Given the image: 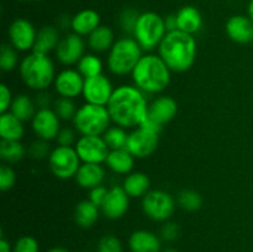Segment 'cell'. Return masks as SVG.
Masks as SVG:
<instances>
[{
	"mask_svg": "<svg viewBox=\"0 0 253 252\" xmlns=\"http://www.w3.org/2000/svg\"><path fill=\"white\" fill-rule=\"evenodd\" d=\"M108 193H109L108 188L104 187L103 184L98 185V187H95V188H93V189L89 190L88 199L90 200L93 204H95L96 207L100 208L101 205H103V203H104V200H105Z\"/></svg>",
	"mask_w": 253,
	"mask_h": 252,
	"instance_id": "f6af8a7d",
	"label": "cell"
},
{
	"mask_svg": "<svg viewBox=\"0 0 253 252\" xmlns=\"http://www.w3.org/2000/svg\"><path fill=\"white\" fill-rule=\"evenodd\" d=\"M59 41H61V39H59L58 29L47 25V26L41 27L37 31L36 41H35L32 52L48 56L49 52H54V49L58 46Z\"/></svg>",
	"mask_w": 253,
	"mask_h": 252,
	"instance_id": "cb8c5ba5",
	"label": "cell"
},
{
	"mask_svg": "<svg viewBox=\"0 0 253 252\" xmlns=\"http://www.w3.org/2000/svg\"><path fill=\"white\" fill-rule=\"evenodd\" d=\"M170 69L160 56L143 54L131 73L135 86L143 94L162 93L170 83Z\"/></svg>",
	"mask_w": 253,
	"mask_h": 252,
	"instance_id": "3957f363",
	"label": "cell"
},
{
	"mask_svg": "<svg viewBox=\"0 0 253 252\" xmlns=\"http://www.w3.org/2000/svg\"><path fill=\"white\" fill-rule=\"evenodd\" d=\"M105 163L116 174H130L135 165V157L128 152L127 148L111 150Z\"/></svg>",
	"mask_w": 253,
	"mask_h": 252,
	"instance_id": "d4e9b609",
	"label": "cell"
},
{
	"mask_svg": "<svg viewBox=\"0 0 253 252\" xmlns=\"http://www.w3.org/2000/svg\"><path fill=\"white\" fill-rule=\"evenodd\" d=\"M163 252H178V251H177V250H174V249H167V250H165Z\"/></svg>",
	"mask_w": 253,
	"mask_h": 252,
	"instance_id": "816d5d0a",
	"label": "cell"
},
{
	"mask_svg": "<svg viewBox=\"0 0 253 252\" xmlns=\"http://www.w3.org/2000/svg\"><path fill=\"white\" fill-rule=\"evenodd\" d=\"M85 43L83 37L77 34H68L62 37L58 46L54 49L56 58L63 66H73L79 62V59L84 56Z\"/></svg>",
	"mask_w": 253,
	"mask_h": 252,
	"instance_id": "5bb4252c",
	"label": "cell"
},
{
	"mask_svg": "<svg viewBox=\"0 0 253 252\" xmlns=\"http://www.w3.org/2000/svg\"><path fill=\"white\" fill-rule=\"evenodd\" d=\"M58 146H66V147H72L76 145V132L71 127H61L58 135L56 137Z\"/></svg>",
	"mask_w": 253,
	"mask_h": 252,
	"instance_id": "b9f144b4",
	"label": "cell"
},
{
	"mask_svg": "<svg viewBox=\"0 0 253 252\" xmlns=\"http://www.w3.org/2000/svg\"><path fill=\"white\" fill-rule=\"evenodd\" d=\"M175 15H177V24L179 31H183L189 35H194L202 29V14H200V11L195 6H192V5L183 6Z\"/></svg>",
	"mask_w": 253,
	"mask_h": 252,
	"instance_id": "603a6c76",
	"label": "cell"
},
{
	"mask_svg": "<svg viewBox=\"0 0 253 252\" xmlns=\"http://www.w3.org/2000/svg\"><path fill=\"white\" fill-rule=\"evenodd\" d=\"M72 121L82 136H103L110 127L111 118L106 106L86 103L77 110Z\"/></svg>",
	"mask_w": 253,
	"mask_h": 252,
	"instance_id": "8992f818",
	"label": "cell"
},
{
	"mask_svg": "<svg viewBox=\"0 0 253 252\" xmlns=\"http://www.w3.org/2000/svg\"><path fill=\"white\" fill-rule=\"evenodd\" d=\"M37 31L34 25L26 19H16L9 27V41L19 52H27L35 46Z\"/></svg>",
	"mask_w": 253,
	"mask_h": 252,
	"instance_id": "9a60e30c",
	"label": "cell"
},
{
	"mask_svg": "<svg viewBox=\"0 0 253 252\" xmlns=\"http://www.w3.org/2000/svg\"><path fill=\"white\" fill-rule=\"evenodd\" d=\"M9 111L17 119H20L22 123H25V121L32 120L37 110L35 101L27 94H19L14 96Z\"/></svg>",
	"mask_w": 253,
	"mask_h": 252,
	"instance_id": "f546056e",
	"label": "cell"
},
{
	"mask_svg": "<svg viewBox=\"0 0 253 252\" xmlns=\"http://www.w3.org/2000/svg\"><path fill=\"white\" fill-rule=\"evenodd\" d=\"M59 121L61 120L52 109H39L31 120L32 131L37 136V138L46 141L56 140L61 130Z\"/></svg>",
	"mask_w": 253,
	"mask_h": 252,
	"instance_id": "e0dca14e",
	"label": "cell"
},
{
	"mask_svg": "<svg viewBox=\"0 0 253 252\" xmlns=\"http://www.w3.org/2000/svg\"><path fill=\"white\" fill-rule=\"evenodd\" d=\"M151 180L143 172H131L124 179L123 188L130 198H143L150 192Z\"/></svg>",
	"mask_w": 253,
	"mask_h": 252,
	"instance_id": "484cf974",
	"label": "cell"
},
{
	"mask_svg": "<svg viewBox=\"0 0 253 252\" xmlns=\"http://www.w3.org/2000/svg\"><path fill=\"white\" fill-rule=\"evenodd\" d=\"M226 34L236 43H250L253 41V21L245 15H234L226 22Z\"/></svg>",
	"mask_w": 253,
	"mask_h": 252,
	"instance_id": "d6986e66",
	"label": "cell"
},
{
	"mask_svg": "<svg viewBox=\"0 0 253 252\" xmlns=\"http://www.w3.org/2000/svg\"><path fill=\"white\" fill-rule=\"evenodd\" d=\"M114 90L115 89L113 88L110 79L101 73L99 76L85 79L82 95L84 96L86 103L106 106Z\"/></svg>",
	"mask_w": 253,
	"mask_h": 252,
	"instance_id": "4fadbf2b",
	"label": "cell"
},
{
	"mask_svg": "<svg viewBox=\"0 0 253 252\" xmlns=\"http://www.w3.org/2000/svg\"><path fill=\"white\" fill-rule=\"evenodd\" d=\"M40 245L32 236H22L15 242L12 252H39Z\"/></svg>",
	"mask_w": 253,
	"mask_h": 252,
	"instance_id": "60d3db41",
	"label": "cell"
},
{
	"mask_svg": "<svg viewBox=\"0 0 253 252\" xmlns=\"http://www.w3.org/2000/svg\"><path fill=\"white\" fill-rule=\"evenodd\" d=\"M179 236V226L173 221H165L162 229H161V237L165 241L172 242L175 241Z\"/></svg>",
	"mask_w": 253,
	"mask_h": 252,
	"instance_id": "7bdbcfd3",
	"label": "cell"
},
{
	"mask_svg": "<svg viewBox=\"0 0 253 252\" xmlns=\"http://www.w3.org/2000/svg\"><path fill=\"white\" fill-rule=\"evenodd\" d=\"M35 104H36V106H39L40 109L49 108V104H51V95H49L46 90L39 91Z\"/></svg>",
	"mask_w": 253,
	"mask_h": 252,
	"instance_id": "bcb514c9",
	"label": "cell"
},
{
	"mask_svg": "<svg viewBox=\"0 0 253 252\" xmlns=\"http://www.w3.org/2000/svg\"><path fill=\"white\" fill-rule=\"evenodd\" d=\"M131 252H161L158 236L148 230H137L128 239Z\"/></svg>",
	"mask_w": 253,
	"mask_h": 252,
	"instance_id": "7402d4cb",
	"label": "cell"
},
{
	"mask_svg": "<svg viewBox=\"0 0 253 252\" xmlns=\"http://www.w3.org/2000/svg\"><path fill=\"white\" fill-rule=\"evenodd\" d=\"M35 1H43V0H35Z\"/></svg>",
	"mask_w": 253,
	"mask_h": 252,
	"instance_id": "f5cc1de1",
	"label": "cell"
},
{
	"mask_svg": "<svg viewBox=\"0 0 253 252\" xmlns=\"http://www.w3.org/2000/svg\"><path fill=\"white\" fill-rule=\"evenodd\" d=\"M77 71L85 79L99 76L103 72V62L96 54L85 53L77 63Z\"/></svg>",
	"mask_w": 253,
	"mask_h": 252,
	"instance_id": "1f68e13d",
	"label": "cell"
},
{
	"mask_svg": "<svg viewBox=\"0 0 253 252\" xmlns=\"http://www.w3.org/2000/svg\"><path fill=\"white\" fill-rule=\"evenodd\" d=\"M165 25L167 32H172L178 30V24H177V15H168L165 19Z\"/></svg>",
	"mask_w": 253,
	"mask_h": 252,
	"instance_id": "7dc6e473",
	"label": "cell"
},
{
	"mask_svg": "<svg viewBox=\"0 0 253 252\" xmlns=\"http://www.w3.org/2000/svg\"><path fill=\"white\" fill-rule=\"evenodd\" d=\"M29 155L35 160H43V158L49 157L52 150L48 145V141L42 140V138H37L36 141L31 143V146L27 150Z\"/></svg>",
	"mask_w": 253,
	"mask_h": 252,
	"instance_id": "74e56055",
	"label": "cell"
},
{
	"mask_svg": "<svg viewBox=\"0 0 253 252\" xmlns=\"http://www.w3.org/2000/svg\"><path fill=\"white\" fill-rule=\"evenodd\" d=\"M143 49L133 37H123L115 41L108 54L109 71L115 76H127L132 73L141 59Z\"/></svg>",
	"mask_w": 253,
	"mask_h": 252,
	"instance_id": "5b68a950",
	"label": "cell"
},
{
	"mask_svg": "<svg viewBox=\"0 0 253 252\" xmlns=\"http://www.w3.org/2000/svg\"><path fill=\"white\" fill-rule=\"evenodd\" d=\"M0 252H11V246L7 242V240H5L2 236L0 239Z\"/></svg>",
	"mask_w": 253,
	"mask_h": 252,
	"instance_id": "c3c4849f",
	"label": "cell"
},
{
	"mask_svg": "<svg viewBox=\"0 0 253 252\" xmlns=\"http://www.w3.org/2000/svg\"><path fill=\"white\" fill-rule=\"evenodd\" d=\"M158 56L170 71L183 73L194 64L197 57V41L193 35L179 30L167 32L158 46Z\"/></svg>",
	"mask_w": 253,
	"mask_h": 252,
	"instance_id": "7a4b0ae2",
	"label": "cell"
},
{
	"mask_svg": "<svg viewBox=\"0 0 253 252\" xmlns=\"http://www.w3.org/2000/svg\"><path fill=\"white\" fill-rule=\"evenodd\" d=\"M81 158L74 147L57 146L52 150L48 157V166L51 172L59 179H69L76 177L79 167Z\"/></svg>",
	"mask_w": 253,
	"mask_h": 252,
	"instance_id": "ba28073f",
	"label": "cell"
},
{
	"mask_svg": "<svg viewBox=\"0 0 253 252\" xmlns=\"http://www.w3.org/2000/svg\"><path fill=\"white\" fill-rule=\"evenodd\" d=\"M252 42H253V41H252Z\"/></svg>",
	"mask_w": 253,
	"mask_h": 252,
	"instance_id": "db71d44e",
	"label": "cell"
},
{
	"mask_svg": "<svg viewBox=\"0 0 253 252\" xmlns=\"http://www.w3.org/2000/svg\"><path fill=\"white\" fill-rule=\"evenodd\" d=\"M53 110L56 113V115L59 118V120L68 121L73 120L78 109L76 108V104H74L73 99L59 96L57 100H54Z\"/></svg>",
	"mask_w": 253,
	"mask_h": 252,
	"instance_id": "e575fe53",
	"label": "cell"
},
{
	"mask_svg": "<svg viewBox=\"0 0 253 252\" xmlns=\"http://www.w3.org/2000/svg\"><path fill=\"white\" fill-rule=\"evenodd\" d=\"M86 43H88L89 48L96 53L110 51L113 44L115 43L113 30L105 25H100L98 29H95L89 35Z\"/></svg>",
	"mask_w": 253,
	"mask_h": 252,
	"instance_id": "83f0119b",
	"label": "cell"
},
{
	"mask_svg": "<svg viewBox=\"0 0 253 252\" xmlns=\"http://www.w3.org/2000/svg\"><path fill=\"white\" fill-rule=\"evenodd\" d=\"M103 138L110 151L121 150V148H126V146H127L128 133L121 126H110L104 132Z\"/></svg>",
	"mask_w": 253,
	"mask_h": 252,
	"instance_id": "d6a6232c",
	"label": "cell"
},
{
	"mask_svg": "<svg viewBox=\"0 0 253 252\" xmlns=\"http://www.w3.org/2000/svg\"><path fill=\"white\" fill-rule=\"evenodd\" d=\"M25 133L24 123L10 111L0 115V137L1 140L20 141Z\"/></svg>",
	"mask_w": 253,
	"mask_h": 252,
	"instance_id": "4316f807",
	"label": "cell"
},
{
	"mask_svg": "<svg viewBox=\"0 0 253 252\" xmlns=\"http://www.w3.org/2000/svg\"><path fill=\"white\" fill-rule=\"evenodd\" d=\"M99 210L100 208L93 204L89 199L78 203L74 209V220H76L77 225L83 229L91 227L98 221Z\"/></svg>",
	"mask_w": 253,
	"mask_h": 252,
	"instance_id": "f1b7e54d",
	"label": "cell"
},
{
	"mask_svg": "<svg viewBox=\"0 0 253 252\" xmlns=\"http://www.w3.org/2000/svg\"><path fill=\"white\" fill-rule=\"evenodd\" d=\"M140 17V12L135 9H125L120 15V26L123 31L127 35H133L136 24Z\"/></svg>",
	"mask_w": 253,
	"mask_h": 252,
	"instance_id": "8d00e7d4",
	"label": "cell"
},
{
	"mask_svg": "<svg viewBox=\"0 0 253 252\" xmlns=\"http://www.w3.org/2000/svg\"><path fill=\"white\" fill-rule=\"evenodd\" d=\"M77 153L83 163H98L106 161L109 150L103 136H81L74 145Z\"/></svg>",
	"mask_w": 253,
	"mask_h": 252,
	"instance_id": "7c38bea8",
	"label": "cell"
},
{
	"mask_svg": "<svg viewBox=\"0 0 253 252\" xmlns=\"http://www.w3.org/2000/svg\"><path fill=\"white\" fill-rule=\"evenodd\" d=\"M85 78L77 69L67 68L56 74L53 85L54 90L59 96L69 99H76L83 94Z\"/></svg>",
	"mask_w": 253,
	"mask_h": 252,
	"instance_id": "2e32d148",
	"label": "cell"
},
{
	"mask_svg": "<svg viewBox=\"0 0 253 252\" xmlns=\"http://www.w3.org/2000/svg\"><path fill=\"white\" fill-rule=\"evenodd\" d=\"M14 96H12L11 90L5 83L0 84V113H6L10 110Z\"/></svg>",
	"mask_w": 253,
	"mask_h": 252,
	"instance_id": "ee69618b",
	"label": "cell"
},
{
	"mask_svg": "<svg viewBox=\"0 0 253 252\" xmlns=\"http://www.w3.org/2000/svg\"><path fill=\"white\" fill-rule=\"evenodd\" d=\"M247 14H249L247 16H249L253 21V0H251V1L249 2V6H247Z\"/></svg>",
	"mask_w": 253,
	"mask_h": 252,
	"instance_id": "681fc988",
	"label": "cell"
},
{
	"mask_svg": "<svg viewBox=\"0 0 253 252\" xmlns=\"http://www.w3.org/2000/svg\"><path fill=\"white\" fill-rule=\"evenodd\" d=\"M98 252H123V245L114 235H105L99 241Z\"/></svg>",
	"mask_w": 253,
	"mask_h": 252,
	"instance_id": "ab89813d",
	"label": "cell"
},
{
	"mask_svg": "<svg viewBox=\"0 0 253 252\" xmlns=\"http://www.w3.org/2000/svg\"><path fill=\"white\" fill-rule=\"evenodd\" d=\"M71 27L74 34L79 36H89L95 29L100 26V15L93 9H85L77 12L72 17Z\"/></svg>",
	"mask_w": 253,
	"mask_h": 252,
	"instance_id": "44dd1931",
	"label": "cell"
},
{
	"mask_svg": "<svg viewBox=\"0 0 253 252\" xmlns=\"http://www.w3.org/2000/svg\"><path fill=\"white\" fill-rule=\"evenodd\" d=\"M74 178L82 188L90 190L103 184L105 179V169L98 163H82Z\"/></svg>",
	"mask_w": 253,
	"mask_h": 252,
	"instance_id": "ffe728a7",
	"label": "cell"
},
{
	"mask_svg": "<svg viewBox=\"0 0 253 252\" xmlns=\"http://www.w3.org/2000/svg\"><path fill=\"white\" fill-rule=\"evenodd\" d=\"M177 111L178 105L174 99L167 95L157 96L148 104L147 118L142 125L161 132L163 126L175 118Z\"/></svg>",
	"mask_w": 253,
	"mask_h": 252,
	"instance_id": "30bf717a",
	"label": "cell"
},
{
	"mask_svg": "<svg viewBox=\"0 0 253 252\" xmlns=\"http://www.w3.org/2000/svg\"><path fill=\"white\" fill-rule=\"evenodd\" d=\"M128 205H130V197L126 194L123 187L115 185L109 189L108 195L100 207V211L106 219L116 220L123 217L127 212Z\"/></svg>",
	"mask_w": 253,
	"mask_h": 252,
	"instance_id": "ac0fdd59",
	"label": "cell"
},
{
	"mask_svg": "<svg viewBox=\"0 0 253 252\" xmlns=\"http://www.w3.org/2000/svg\"><path fill=\"white\" fill-rule=\"evenodd\" d=\"M16 183V174H15L14 169L10 167L9 165H1L0 167V189L2 192H7V190L12 189Z\"/></svg>",
	"mask_w": 253,
	"mask_h": 252,
	"instance_id": "f35d334b",
	"label": "cell"
},
{
	"mask_svg": "<svg viewBox=\"0 0 253 252\" xmlns=\"http://www.w3.org/2000/svg\"><path fill=\"white\" fill-rule=\"evenodd\" d=\"M111 121L124 128H136L147 118L148 103L137 86L120 85L114 90L108 105Z\"/></svg>",
	"mask_w": 253,
	"mask_h": 252,
	"instance_id": "6da1fadb",
	"label": "cell"
},
{
	"mask_svg": "<svg viewBox=\"0 0 253 252\" xmlns=\"http://www.w3.org/2000/svg\"><path fill=\"white\" fill-rule=\"evenodd\" d=\"M19 69L22 82L32 90H47L56 78L54 64L47 54L31 52L21 59Z\"/></svg>",
	"mask_w": 253,
	"mask_h": 252,
	"instance_id": "277c9868",
	"label": "cell"
},
{
	"mask_svg": "<svg viewBox=\"0 0 253 252\" xmlns=\"http://www.w3.org/2000/svg\"><path fill=\"white\" fill-rule=\"evenodd\" d=\"M47 252H68L66 249H62V247H54V249L49 250Z\"/></svg>",
	"mask_w": 253,
	"mask_h": 252,
	"instance_id": "f907efd6",
	"label": "cell"
},
{
	"mask_svg": "<svg viewBox=\"0 0 253 252\" xmlns=\"http://www.w3.org/2000/svg\"><path fill=\"white\" fill-rule=\"evenodd\" d=\"M166 34L165 19L157 12L146 11L140 14L132 36L143 51H152L160 46Z\"/></svg>",
	"mask_w": 253,
	"mask_h": 252,
	"instance_id": "52a82bcc",
	"label": "cell"
},
{
	"mask_svg": "<svg viewBox=\"0 0 253 252\" xmlns=\"http://www.w3.org/2000/svg\"><path fill=\"white\" fill-rule=\"evenodd\" d=\"M17 49L10 43H4L0 47V69L4 72H10L15 69L19 63Z\"/></svg>",
	"mask_w": 253,
	"mask_h": 252,
	"instance_id": "d590c367",
	"label": "cell"
},
{
	"mask_svg": "<svg viewBox=\"0 0 253 252\" xmlns=\"http://www.w3.org/2000/svg\"><path fill=\"white\" fill-rule=\"evenodd\" d=\"M26 148L20 141H0V158L6 163H17L24 160Z\"/></svg>",
	"mask_w": 253,
	"mask_h": 252,
	"instance_id": "4dcf8cb0",
	"label": "cell"
},
{
	"mask_svg": "<svg viewBox=\"0 0 253 252\" xmlns=\"http://www.w3.org/2000/svg\"><path fill=\"white\" fill-rule=\"evenodd\" d=\"M177 203L180 209L185 211H198L203 205V198L200 193L192 189H184L178 194Z\"/></svg>",
	"mask_w": 253,
	"mask_h": 252,
	"instance_id": "836d02e7",
	"label": "cell"
},
{
	"mask_svg": "<svg viewBox=\"0 0 253 252\" xmlns=\"http://www.w3.org/2000/svg\"><path fill=\"white\" fill-rule=\"evenodd\" d=\"M158 135L160 132L147 127V126H138L128 133L126 148L135 158L148 157L157 148Z\"/></svg>",
	"mask_w": 253,
	"mask_h": 252,
	"instance_id": "8fae6325",
	"label": "cell"
},
{
	"mask_svg": "<svg viewBox=\"0 0 253 252\" xmlns=\"http://www.w3.org/2000/svg\"><path fill=\"white\" fill-rule=\"evenodd\" d=\"M142 210L153 221H168L175 210V202L165 190H150L142 198Z\"/></svg>",
	"mask_w": 253,
	"mask_h": 252,
	"instance_id": "9c48e42d",
	"label": "cell"
}]
</instances>
